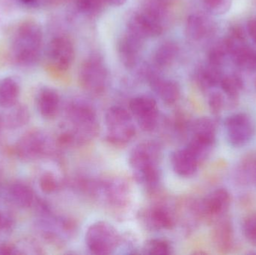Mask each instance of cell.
Masks as SVG:
<instances>
[{"label": "cell", "mask_w": 256, "mask_h": 255, "mask_svg": "<svg viewBox=\"0 0 256 255\" xmlns=\"http://www.w3.org/2000/svg\"><path fill=\"white\" fill-rule=\"evenodd\" d=\"M43 45V31L33 19L20 22L14 29L8 45L12 63L22 67L34 65L40 57Z\"/></svg>", "instance_id": "6da1fadb"}, {"label": "cell", "mask_w": 256, "mask_h": 255, "mask_svg": "<svg viewBox=\"0 0 256 255\" xmlns=\"http://www.w3.org/2000/svg\"><path fill=\"white\" fill-rule=\"evenodd\" d=\"M160 148L153 142H144L132 148L129 164L137 181L149 190L158 187L161 177Z\"/></svg>", "instance_id": "7a4b0ae2"}, {"label": "cell", "mask_w": 256, "mask_h": 255, "mask_svg": "<svg viewBox=\"0 0 256 255\" xmlns=\"http://www.w3.org/2000/svg\"><path fill=\"white\" fill-rule=\"evenodd\" d=\"M67 118L72 129L67 131L73 143L85 144L94 139L98 132V121L94 109L86 103L74 102L68 106Z\"/></svg>", "instance_id": "3957f363"}, {"label": "cell", "mask_w": 256, "mask_h": 255, "mask_svg": "<svg viewBox=\"0 0 256 255\" xmlns=\"http://www.w3.org/2000/svg\"><path fill=\"white\" fill-rule=\"evenodd\" d=\"M78 79L86 92L93 96L103 94L110 81L109 70L103 58L98 55L87 58L80 67Z\"/></svg>", "instance_id": "277c9868"}, {"label": "cell", "mask_w": 256, "mask_h": 255, "mask_svg": "<svg viewBox=\"0 0 256 255\" xmlns=\"http://www.w3.org/2000/svg\"><path fill=\"white\" fill-rule=\"evenodd\" d=\"M106 139L116 146H123L130 142L136 134L132 115L120 106H112L105 114Z\"/></svg>", "instance_id": "5b68a950"}, {"label": "cell", "mask_w": 256, "mask_h": 255, "mask_svg": "<svg viewBox=\"0 0 256 255\" xmlns=\"http://www.w3.org/2000/svg\"><path fill=\"white\" fill-rule=\"evenodd\" d=\"M86 244L94 255H110L118 248L121 237L118 231L108 222L93 223L87 229Z\"/></svg>", "instance_id": "8992f818"}, {"label": "cell", "mask_w": 256, "mask_h": 255, "mask_svg": "<svg viewBox=\"0 0 256 255\" xmlns=\"http://www.w3.org/2000/svg\"><path fill=\"white\" fill-rule=\"evenodd\" d=\"M48 63L46 70L54 76L66 73L75 58L73 42L68 36L58 35L50 42L48 49Z\"/></svg>", "instance_id": "52a82bcc"}, {"label": "cell", "mask_w": 256, "mask_h": 255, "mask_svg": "<svg viewBox=\"0 0 256 255\" xmlns=\"http://www.w3.org/2000/svg\"><path fill=\"white\" fill-rule=\"evenodd\" d=\"M52 149V141L46 133L40 130H33L26 133L19 139L15 147L16 155L26 161L45 157L50 154Z\"/></svg>", "instance_id": "ba28073f"}, {"label": "cell", "mask_w": 256, "mask_h": 255, "mask_svg": "<svg viewBox=\"0 0 256 255\" xmlns=\"http://www.w3.org/2000/svg\"><path fill=\"white\" fill-rule=\"evenodd\" d=\"M226 135L232 146L240 148L248 145L255 135L254 120L248 114H232L224 122Z\"/></svg>", "instance_id": "9c48e42d"}, {"label": "cell", "mask_w": 256, "mask_h": 255, "mask_svg": "<svg viewBox=\"0 0 256 255\" xmlns=\"http://www.w3.org/2000/svg\"><path fill=\"white\" fill-rule=\"evenodd\" d=\"M130 110L140 128L146 132L156 129L159 118V110L154 99L148 96H138L130 102Z\"/></svg>", "instance_id": "30bf717a"}, {"label": "cell", "mask_w": 256, "mask_h": 255, "mask_svg": "<svg viewBox=\"0 0 256 255\" xmlns=\"http://www.w3.org/2000/svg\"><path fill=\"white\" fill-rule=\"evenodd\" d=\"M198 204L202 218L214 223L227 215L231 205V196L226 189L220 188L209 193Z\"/></svg>", "instance_id": "8fae6325"}, {"label": "cell", "mask_w": 256, "mask_h": 255, "mask_svg": "<svg viewBox=\"0 0 256 255\" xmlns=\"http://www.w3.org/2000/svg\"><path fill=\"white\" fill-rule=\"evenodd\" d=\"M94 188L111 208H123L127 206L130 196L129 187L122 180H109L98 184Z\"/></svg>", "instance_id": "7c38bea8"}, {"label": "cell", "mask_w": 256, "mask_h": 255, "mask_svg": "<svg viewBox=\"0 0 256 255\" xmlns=\"http://www.w3.org/2000/svg\"><path fill=\"white\" fill-rule=\"evenodd\" d=\"M140 216L144 226L150 230H170L176 223L172 213L164 205H154L147 208Z\"/></svg>", "instance_id": "4fadbf2b"}, {"label": "cell", "mask_w": 256, "mask_h": 255, "mask_svg": "<svg viewBox=\"0 0 256 255\" xmlns=\"http://www.w3.org/2000/svg\"><path fill=\"white\" fill-rule=\"evenodd\" d=\"M212 240L215 248L222 254H227L232 250L234 243V227L228 216L214 223Z\"/></svg>", "instance_id": "5bb4252c"}, {"label": "cell", "mask_w": 256, "mask_h": 255, "mask_svg": "<svg viewBox=\"0 0 256 255\" xmlns=\"http://www.w3.org/2000/svg\"><path fill=\"white\" fill-rule=\"evenodd\" d=\"M171 162L174 172L183 178H189L195 175L202 164L198 157L188 147L173 153Z\"/></svg>", "instance_id": "9a60e30c"}, {"label": "cell", "mask_w": 256, "mask_h": 255, "mask_svg": "<svg viewBox=\"0 0 256 255\" xmlns=\"http://www.w3.org/2000/svg\"><path fill=\"white\" fill-rule=\"evenodd\" d=\"M144 40L127 31L118 42V52L122 62L128 68L136 64Z\"/></svg>", "instance_id": "2e32d148"}, {"label": "cell", "mask_w": 256, "mask_h": 255, "mask_svg": "<svg viewBox=\"0 0 256 255\" xmlns=\"http://www.w3.org/2000/svg\"><path fill=\"white\" fill-rule=\"evenodd\" d=\"M215 24L212 19L202 13H192L186 20V34L191 40L200 41L212 35Z\"/></svg>", "instance_id": "e0dca14e"}, {"label": "cell", "mask_w": 256, "mask_h": 255, "mask_svg": "<svg viewBox=\"0 0 256 255\" xmlns=\"http://www.w3.org/2000/svg\"><path fill=\"white\" fill-rule=\"evenodd\" d=\"M36 105L39 113L44 118L48 119L55 118L60 107L58 91L50 87H42L36 95Z\"/></svg>", "instance_id": "ac0fdd59"}, {"label": "cell", "mask_w": 256, "mask_h": 255, "mask_svg": "<svg viewBox=\"0 0 256 255\" xmlns=\"http://www.w3.org/2000/svg\"><path fill=\"white\" fill-rule=\"evenodd\" d=\"M148 78L152 89L166 104L173 105L178 101L180 88L177 82L162 79L152 73L149 74Z\"/></svg>", "instance_id": "d6986e66"}, {"label": "cell", "mask_w": 256, "mask_h": 255, "mask_svg": "<svg viewBox=\"0 0 256 255\" xmlns=\"http://www.w3.org/2000/svg\"><path fill=\"white\" fill-rule=\"evenodd\" d=\"M191 140L208 146H214L216 125L214 120L206 117L198 118L191 124Z\"/></svg>", "instance_id": "ffe728a7"}, {"label": "cell", "mask_w": 256, "mask_h": 255, "mask_svg": "<svg viewBox=\"0 0 256 255\" xmlns=\"http://www.w3.org/2000/svg\"><path fill=\"white\" fill-rule=\"evenodd\" d=\"M20 85L13 76L4 78L0 82V107L8 109L18 104Z\"/></svg>", "instance_id": "44dd1931"}, {"label": "cell", "mask_w": 256, "mask_h": 255, "mask_svg": "<svg viewBox=\"0 0 256 255\" xmlns=\"http://www.w3.org/2000/svg\"><path fill=\"white\" fill-rule=\"evenodd\" d=\"M220 86L225 95L227 105L233 106L237 104L239 94L244 88L242 78L236 73L226 75L222 76Z\"/></svg>", "instance_id": "7402d4cb"}, {"label": "cell", "mask_w": 256, "mask_h": 255, "mask_svg": "<svg viewBox=\"0 0 256 255\" xmlns=\"http://www.w3.org/2000/svg\"><path fill=\"white\" fill-rule=\"evenodd\" d=\"M224 75L221 71V67L212 65L208 63L202 67L196 73V81L198 86L203 91L216 88L220 84Z\"/></svg>", "instance_id": "603a6c76"}, {"label": "cell", "mask_w": 256, "mask_h": 255, "mask_svg": "<svg viewBox=\"0 0 256 255\" xmlns=\"http://www.w3.org/2000/svg\"><path fill=\"white\" fill-rule=\"evenodd\" d=\"M8 196L14 205L20 208H28L34 202V193L26 184L14 183L8 188Z\"/></svg>", "instance_id": "cb8c5ba5"}, {"label": "cell", "mask_w": 256, "mask_h": 255, "mask_svg": "<svg viewBox=\"0 0 256 255\" xmlns=\"http://www.w3.org/2000/svg\"><path fill=\"white\" fill-rule=\"evenodd\" d=\"M236 65L245 72H254L256 70V50L248 45L244 44L238 48L232 55Z\"/></svg>", "instance_id": "d4e9b609"}, {"label": "cell", "mask_w": 256, "mask_h": 255, "mask_svg": "<svg viewBox=\"0 0 256 255\" xmlns=\"http://www.w3.org/2000/svg\"><path fill=\"white\" fill-rule=\"evenodd\" d=\"M10 111L6 115L2 124L8 129L20 128L28 124L30 119V110L25 105L16 104L10 108Z\"/></svg>", "instance_id": "484cf974"}, {"label": "cell", "mask_w": 256, "mask_h": 255, "mask_svg": "<svg viewBox=\"0 0 256 255\" xmlns=\"http://www.w3.org/2000/svg\"><path fill=\"white\" fill-rule=\"evenodd\" d=\"M178 53L179 47L176 43L165 42L155 52V64L160 68L170 67L176 61Z\"/></svg>", "instance_id": "4316f807"}, {"label": "cell", "mask_w": 256, "mask_h": 255, "mask_svg": "<svg viewBox=\"0 0 256 255\" xmlns=\"http://www.w3.org/2000/svg\"><path fill=\"white\" fill-rule=\"evenodd\" d=\"M238 178L242 182L256 184V156L246 157L239 166Z\"/></svg>", "instance_id": "83f0119b"}, {"label": "cell", "mask_w": 256, "mask_h": 255, "mask_svg": "<svg viewBox=\"0 0 256 255\" xmlns=\"http://www.w3.org/2000/svg\"><path fill=\"white\" fill-rule=\"evenodd\" d=\"M144 254L168 255L172 254L171 245L168 241L162 239L150 240L143 247Z\"/></svg>", "instance_id": "f1b7e54d"}, {"label": "cell", "mask_w": 256, "mask_h": 255, "mask_svg": "<svg viewBox=\"0 0 256 255\" xmlns=\"http://www.w3.org/2000/svg\"><path fill=\"white\" fill-rule=\"evenodd\" d=\"M104 0H76V5L81 13L94 16L102 11Z\"/></svg>", "instance_id": "f546056e"}, {"label": "cell", "mask_w": 256, "mask_h": 255, "mask_svg": "<svg viewBox=\"0 0 256 255\" xmlns=\"http://www.w3.org/2000/svg\"><path fill=\"white\" fill-rule=\"evenodd\" d=\"M242 232L248 243L256 247V214H250L244 219Z\"/></svg>", "instance_id": "4dcf8cb0"}, {"label": "cell", "mask_w": 256, "mask_h": 255, "mask_svg": "<svg viewBox=\"0 0 256 255\" xmlns=\"http://www.w3.org/2000/svg\"><path fill=\"white\" fill-rule=\"evenodd\" d=\"M233 0H204L206 8L215 15L226 14L230 11Z\"/></svg>", "instance_id": "1f68e13d"}, {"label": "cell", "mask_w": 256, "mask_h": 255, "mask_svg": "<svg viewBox=\"0 0 256 255\" xmlns=\"http://www.w3.org/2000/svg\"><path fill=\"white\" fill-rule=\"evenodd\" d=\"M208 105L210 112L214 115H219L222 109L227 106L225 96L219 91H213L208 97Z\"/></svg>", "instance_id": "d6a6232c"}, {"label": "cell", "mask_w": 256, "mask_h": 255, "mask_svg": "<svg viewBox=\"0 0 256 255\" xmlns=\"http://www.w3.org/2000/svg\"><path fill=\"white\" fill-rule=\"evenodd\" d=\"M39 185L42 191L46 194L55 193L58 188V181L51 172H45L40 176Z\"/></svg>", "instance_id": "836d02e7"}, {"label": "cell", "mask_w": 256, "mask_h": 255, "mask_svg": "<svg viewBox=\"0 0 256 255\" xmlns=\"http://www.w3.org/2000/svg\"><path fill=\"white\" fill-rule=\"evenodd\" d=\"M14 226V220L8 214L0 211V232H10Z\"/></svg>", "instance_id": "e575fe53"}, {"label": "cell", "mask_w": 256, "mask_h": 255, "mask_svg": "<svg viewBox=\"0 0 256 255\" xmlns=\"http://www.w3.org/2000/svg\"><path fill=\"white\" fill-rule=\"evenodd\" d=\"M12 63V55H10L9 46L4 43H0V67H4Z\"/></svg>", "instance_id": "d590c367"}, {"label": "cell", "mask_w": 256, "mask_h": 255, "mask_svg": "<svg viewBox=\"0 0 256 255\" xmlns=\"http://www.w3.org/2000/svg\"><path fill=\"white\" fill-rule=\"evenodd\" d=\"M22 253L19 249L12 244H0V255H21Z\"/></svg>", "instance_id": "8d00e7d4"}, {"label": "cell", "mask_w": 256, "mask_h": 255, "mask_svg": "<svg viewBox=\"0 0 256 255\" xmlns=\"http://www.w3.org/2000/svg\"><path fill=\"white\" fill-rule=\"evenodd\" d=\"M248 32L256 44V16L248 21Z\"/></svg>", "instance_id": "74e56055"}, {"label": "cell", "mask_w": 256, "mask_h": 255, "mask_svg": "<svg viewBox=\"0 0 256 255\" xmlns=\"http://www.w3.org/2000/svg\"><path fill=\"white\" fill-rule=\"evenodd\" d=\"M105 2L114 6H122L126 4L127 0H104Z\"/></svg>", "instance_id": "f35d334b"}, {"label": "cell", "mask_w": 256, "mask_h": 255, "mask_svg": "<svg viewBox=\"0 0 256 255\" xmlns=\"http://www.w3.org/2000/svg\"><path fill=\"white\" fill-rule=\"evenodd\" d=\"M20 1H21V2L24 3V4H33V3L36 2V1H37L38 0H20Z\"/></svg>", "instance_id": "ab89813d"}, {"label": "cell", "mask_w": 256, "mask_h": 255, "mask_svg": "<svg viewBox=\"0 0 256 255\" xmlns=\"http://www.w3.org/2000/svg\"><path fill=\"white\" fill-rule=\"evenodd\" d=\"M2 118L0 116V130H1L2 125Z\"/></svg>", "instance_id": "60d3db41"}, {"label": "cell", "mask_w": 256, "mask_h": 255, "mask_svg": "<svg viewBox=\"0 0 256 255\" xmlns=\"http://www.w3.org/2000/svg\"><path fill=\"white\" fill-rule=\"evenodd\" d=\"M155 1H162V0H155Z\"/></svg>", "instance_id": "b9f144b4"}]
</instances>
